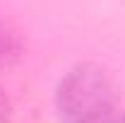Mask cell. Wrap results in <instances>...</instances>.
<instances>
[{
	"label": "cell",
	"mask_w": 125,
	"mask_h": 123,
	"mask_svg": "<svg viewBox=\"0 0 125 123\" xmlns=\"http://www.w3.org/2000/svg\"><path fill=\"white\" fill-rule=\"evenodd\" d=\"M55 109L62 123H108L115 111V85L101 65L79 63L60 80Z\"/></svg>",
	"instance_id": "cell-1"
},
{
	"label": "cell",
	"mask_w": 125,
	"mask_h": 123,
	"mask_svg": "<svg viewBox=\"0 0 125 123\" xmlns=\"http://www.w3.org/2000/svg\"><path fill=\"white\" fill-rule=\"evenodd\" d=\"M22 51H24V46H22L19 34L7 22L0 19V68H10L12 63H17Z\"/></svg>",
	"instance_id": "cell-2"
},
{
	"label": "cell",
	"mask_w": 125,
	"mask_h": 123,
	"mask_svg": "<svg viewBox=\"0 0 125 123\" xmlns=\"http://www.w3.org/2000/svg\"><path fill=\"white\" fill-rule=\"evenodd\" d=\"M115 123H125V113H123V116H120V118H118Z\"/></svg>",
	"instance_id": "cell-3"
}]
</instances>
